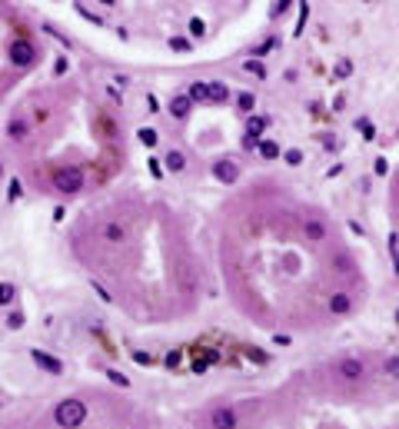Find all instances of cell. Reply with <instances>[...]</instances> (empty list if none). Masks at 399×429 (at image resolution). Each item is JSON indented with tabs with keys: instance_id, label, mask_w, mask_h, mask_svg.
<instances>
[{
	"instance_id": "obj_22",
	"label": "cell",
	"mask_w": 399,
	"mask_h": 429,
	"mask_svg": "<svg viewBox=\"0 0 399 429\" xmlns=\"http://www.w3.org/2000/svg\"><path fill=\"white\" fill-rule=\"evenodd\" d=\"M383 369H386V376H393V379H399V356H389V360L383 363Z\"/></svg>"
},
{
	"instance_id": "obj_3",
	"label": "cell",
	"mask_w": 399,
	"mask_h": 429,
	"mask_svg": "<svg viewBox=\"0 0 399 429\" xmlns=\"http://www.w3.org/2000/svg\"><path fill=\"white\" fill-rule=\"evenodd\" d=\"M10 60H14L17 67H30V63L37 60L33 43H30V40H14V43H10Z\"/></svg>"
},
{
	"instance_id": "obj_17",
	"label": "cell",
	"mask_w": 399,
	"mask_h": 429,
	"mask_svg": "<svg viewBox=\"0 0 399 429\" xmlns=\"http://www.w3.org/2000/svg\"><path fill=\"white\" fill-rule=\"evenodd\" d=\"M103 236H107L110 243H120V240H123V226H120V223H107V230H103Z\"/></svg>"
},
{
	"instance_id": "obj_24",
	"label": "cell",
	"mask_w": 399,
	"mask_h": 429,
	"mask_svg": "<svg viewBox=\"0 0 399 429\" xmlns=\"http://www.w3.org/2000/svg\"><path fill=\"white\" fill-rule=\"evenodd\" d=\"M389 253H393V266H396V273H399V236L396 233L389 236Z\"/></svg>"
},
{
	"instance_id": "obj_36",
	"label": "cell",
	"mask_w": 399,
	"mask_h": 429,
	"mask_svg": "<svg viewBox=\"0 0 399 429\" xmlns=\"http://www.w3.org/2000/svg\"><path fill=\"white\" fill-rule=\"evenodd\" d=\"M20 193H24V190H20V180H10V193H7V196H10V200H17Z\"/></svg>"
},
{
	"instance_id": "obj_5",
	"label": "cell",
	"mask_w": 399,
	"mask_h": 429,
	"mask_svg": "<svg viewBox=\"0 0 399 429\" xmlns=\"http://www.w3.org/2000/svg\"><path fill=\"white\" fill-rule=\"evenodd\" d=\"M213 177H216L220 183H236L240 166H236L233 160H216V163H213Z\"/></svg>"
},
{
	"instance_id": "obj_28",
	"label": "cell",
	"mask_w": 399,
	"mask_h": 429,
	"mask_svg": "<svg viewBox=\"0 0 399 429\" xmlns=\"http://www.w3.org/2000/svg\"><path fill=\"white\" fill-rule=\"evenodd\" d=\"M246 70H249V73H256V77H266V67H263L260 60H246Z\"/></svg>"
},
{
	"instance_id": "obj_38",
	"label": "cell",
	"mask_w": 399,
	"mask_h": 429,
	"mask_svg": "<svg viewBox=\"0 0 399 429\" xmlns=\"http://www.w3.org/2000/svg\"><path fill=\"white\" fill-rule=\"evenodd\" d=\"M177 363H180V353H166V366H170V369H173Z\"/></svg>"
},
{
	"instance_id": "obj_6",
	"label": "cell",
	"mask_w": 399,
	"mask_h": 429,
	"mask_svg": "<svg viewBox=\"0 0 399 429\" xmlns=\"http://www.w3.org/2000/svg\"><path fill=\"white\" fill-rule=\"evenodd\" d=\"M30 356H33V363H37L40 369H47V373H54V376L63 373V363L57 360V356H50V353H43V349H33Z\"/></svg>"
},
{
	"instance_id": "obj_20",
	"label": "cell",
	"mask_w": 399,
	"mask_h": 429,
	"mask_svg": "<svg viewBox=\"0 0 399 429\" xmlns=\"http://www.w3.org/2000/svg\"><path fill=\"white\" fill-rule=\"evenodd\" d=\"M306 17H309V3H306V0H300V20H296V37L303 33V27H306Z\"/></svg>"
},
{
	"instance_id": "obj_19",
	"label": "cell",
	"mask_w": 399,
	"mask_h": 429,
	"mask_svg": "<svg viewBox=\"0 0 399 429\" xmlns=\"http://www.w3.org/2000/svg\"><path fill=\"white\" fill-rule=\"evenodd\" d=\"M236 107H240V110H253V107H256V97H253V93H240V97H236Z\"/></svg>"
},
{
	"instance_id": "obj_40",
	"label": "cell",
	"mask_w": 399,
	"mask_h": 429,
	"mask_svg": "<svg viewBox=\"0 0 399 429\" xmlns=\"http://www.w3.org/2000/svg\"><path fill=\"white\" fill-rule=\"evenodd\" d=\"M103 3H107V7H110V3H113V0H103Z\"/></svg>"
},
{
	"instance_id": "obj_8",
	"label": "cell",
	"mask_w": 399,
	"mask_h": 429,
	"mask_svg": "<svg viewBox=\"0 0 399 429\" xmlns=\"http://www.w3.org/2000/svg\"><path fill=\"white\" fill-rule=\"evenodd\" d=\"M349 309H353V296H349V293H333V296H330V313L346 316Z\"/></svg>"
},
{
	"instance_id": "obj_11",
	"label": "cell",
	"mask_w": 399,
	"mask_h": 429,
	"mask_svg": "<svg viewBox=\"0 0 399 429\" xmlns=\"http://www.w3.org/2000/svg\"><path fill=\"white\" fill-rule=\"evenodd\" d=\"M190 103H193V100L186 97V93H180V97H173V100H170V113H173L177 120H183V117L190 113Z\"/></svg>"
},
{
	"instance_id": "obj_2",
	"label": "cell",
	"mask_w": 399,
	"mask_h": 429,
	"mask_svg": "<svg viewBox=\"0 0 399 429\" xmlns=\"http://www.w3.org/2000/svg\"><path fill=\"white\" fill-rule=\"evenodd\" d=\"M80 186H83V173L77 166H60V170H54V190H60V193H77Z\"/></svg>"
},
{
	"instance_id": "obj_15",
	"label": "cell",
	"mask_w": 399,
	"mask_h": 429,
	"mask_svg": "<svg viewBox=\"0 0 399 429\" xmlns=\"http://www.w3.org/2000/svg\"><path fill=\"white\" fill-rule=\"evenodd\" d=\"M333 270H336V273H353V260H349L346 253H336V256H333Z\"/></svg>"
},
{
	"instance_id": "obj_10",
	"label": "cell",
	"mask_w": 399,
	"mask_h": 429,
	"mask_svg": "<svg viewBox=\"0 0 399 429\" xmlns=\"http://www.w3.org/2000/svg\"><path fill=\"white\" fill-rule=\"evenodd\" d=\"M339 376H343V379H359V376H363V363L353 360V356L343 360V363H339Z\"/></svg>"
},
{
	"instance_id": "obj_30",
	"label": "cell",
	"mask_w": 399,
	"mask_h": 429,
	"mask_svg": "<svg viewBox=\"0 0 399 429\" xmlns=\"http://www.w3.org/2000/svg\"><path fill=\"white\" fill-rule=\"evenodd\" d=\"M107 376H110V379H113V383H117V386H130V379H126V376L120 373V369H110V373H107Z\"/></svg>"
},
{
	"instance_id": "obj_21",
	"label": "cell",
	"mask_w": 399,
	"mask_h": 429,
	"mask_svg": "<svg viewBox=\"0 0 399 429\" xmlns=\"http://www.w3.org/2000/svg\"><path fill=\"white\" fill-rule=\"evenodd\" d=\"M14 296H17V290L10 286V283H0V306H7Z\"/></svg>"
},
{
	"instance_id": "obj_33",
	"label": "cell",
	"mask_w": 399,
	"mask_h": 429,
	"mask_svg": "<svg viewBox=\"0 0 399 429\" xmlns=\"http://www.w3.org/2000/svg\"><path fill=\"white\" fill-rule=\"evenodd\" d=\"M133 363H140V366H150L153 356H150V353H133Z\"/></svg>"
},
{
	"instance_id": "obj_32",
	"label": "cell",
	"mask_w": 399,
	"mask_h": 429,
	"mask_svg": "<svg viewBox=\"0 0 399 429\" xmlns=\"http://www.w3.org/2000/svg\"><path fill=\"white\" fill-rule=\"evenodd\" d=\"M386 173H389V163H386V156H379L376 160V177H386Z\"/></svg>"
},
{
	"instance_id": "obj_7",
	"label": "cell",
	"mask_w": 399,
	"mask_h": 429,
	"mask_svg": "<svg viewBox=\"0 0 399 429\" xmlns=\"http://www.w3.org/2000/svg\"><path fill=\"white\" fill-rule=\"evenodd\" d=\"M303 233H306L309 243H323V240H326V226H323L319 220H313V216H306L303 220Z\"/></svg>"
},
{
	"instance_id": "obj_13",
	"label": "cell",
	"mask_w": 399,
	"mask_h": 429,
	"mask_svg": "<svg viewBox=\"0 0 399 429\" xmlns=\"http://www.w3.org/2000/svg\"><path fill=\"white\" fill-rule=\"evenodd\" d=\"M163 163H166V170H173V173H180V170L186 166V156H183L180 150H170V153H166V160H163Z\"/></svg>"
},
{
	"instance_id": "obj_39",
	"label": "cell",
	"mask_w": 399,
	"mask_h": 429,
	"mask_svg": "<svg viewBox=\"0 0 399 429\" xmlns=\"http://www.w3.org/2000/svg\"><path fill=\"white\" fill-rule=\"evenodd\" d=\"M273 43H276V40H266V43H263V47H260V50H256V54H253V57H263V54H266V50H270V47H273Z\"/></svg>"
},
{
	"instance_id": "obj_23",
	"label": "cell",
	"mask_w": 399,
	"mask_h": 429,
	"mask_svg": "<svg viewBox=\"0 0 399 429\" xmlns=\"http://www.w3.org/2000/svg\"><path fill=\"white\" fill-rule=\"evenodd\" d=\"M356 126L363 130V137H366V140H376V126H372L366 117H363V120H356Z\"/></svg>"
},
{
	"instance_id": "obj_27",
	"label": "cell",
	"mask_w": 399,
	"mask_h": 429,
	"mask_svg": "<svg viewBox=\"0 0 399 429\" xmlns=\"http://www.w3.org/2000/svg\"><path fill=\"white\" fill-rule=\"evenodd\" d=\"M349 73H353V63H349V60H339V63H336V77L343 80V77H349Z\"/></svg>"
},
{
	"instance_id": "obj_9",
	"label": "cell",
	"mask_w": 399,
	"mask_h": 429,
	"mask_svg": "<svg viewBox=\"0 0 399 429\" xmlns=\"http://www.w3.org/2000/svg\"><path fill=\"white\" fill-rule=\"evenodd\" d=\"M207 100H210V103H226V100H230V90H226V83H220V80H207Z\"/></svg>"
},
{
	"instance_id": "obj_4",
	"label": "cell",
	"mask_w": 399,
	"mask_h": 429,
	"mask_svg": "<svg viewBox=\"0 0 399 429\" xmlns=\"http://www.w3.org/2000/svg\"><path fill=\"white\" fill-rule=\"evenodd\" d=\"M210 426L213 429H236V413L226 409V406H216V409L210 413Z\"/></svg>"
},
{
	"instance_id": "obj_1",
	"label": "cell",
	"mask_w": 399,
	"mask_h": 429,
	"mask_svg": "<svg viewBox=\"0 0 399 429\" xmlns=\"http://www.w3.org/2000/svg\"><path fill=\"white\" fill-rule=\"evenodd\" d=\"M54 419H57L60 429H77L83 419H87V406H83L80 399H63V402H57Z\"/></svg>"
},
{
	"instance_id": "obj_12",
	"label": "cell",
	"mask_w": 399,
	"mask_h": 429,
	"mask_svg": "<svg viewBox=\"0 0 399 429\" xmlns=\"http://www.w3.org/2000/svg\"><path fill=\"white\" fill-rule=\"evenodd\" d=\"M256 150H260L263 160H276V156H279V143H276V140H260Z\"/></svg>"
},
{
	"instance_id": "obj_34",
	"label": "cell",
	"mask_w": 399,
	"mask_h": 429,
	"mask_svg": "<svg viewBox=\"0 0 399 429\" xmlns=\"http://www.w3.org/2000/svg\"><path fill=\"white\" fill-rule=\"evenodd\" d=\"M7 323H10L14 330H20V326H24V313H10V319H7Z\"/></svg>"
},
{
	"instance_id": "obj_26",
	"label": "cell",
	"mask_w": 399,
	"mask_h": 429,
	"mask_svg": "<svg viewBox=\"0 0 399 429\" xmlns=\"http://www.w3.org/2000/svg\"><path fill=\"white\" fill-rule=\"evenodd\" d=\"M203 30H207V24H203L200 17H193V20H190V33H193V37H203Z\"/></svg>"
},
{
	"instance_id": "obj_31",
	"label": "cell",
	"mask_w": 399,
	"mask_h": 429,
	"mask_svg": "<svg viewBox=\"0 0 399 429\" xmlns=\"http://www.w3.org/2000/svg\"><path fill=\"white\" fill-rule=\"evenodd\" d=\"M263 126H266V120H263V117H249V133H260Z\"/></svg>"
},
{
	"instance_id": "obj_41",
	"label": "cell",
	"mask_w": 399,
	"mask_h": 429,
	"mask_svg": "<svg viewBox=\"0 0 399 429\" xmlns=\"http://www.w3.org/2000/svg\"><path fill=\"white\" fill-rule=\"evenodd\" d=\"M396 323H399V309H396Z\"/></svg>"
},
{
	"instance_id": "obj_37",
	"label": "cell",
	"mask_w": 399,
	"mask_h": 429,
	"mask_svg": "<svg viewBox=\"0 0 399 429\" xmlns=\"http://www.w3.org/2000/svg\"><path fill=\"white\" fill-rule=\"evenodd\" d=\"M286 7H289V0H276V7H273V17H276V14H283Z\"/></svg>"
},
{
	"instance_id": "obj_14",
	"label": "cell",
	"mask_w": 399,
	"mask_h": 429,
	"mask_svg": "<svg viewBox=\"0 0 399 429\" xmlns=\"http://www.w3.org/2000/svg\"><path fill=\"white\" fill-rule=\"evenodd\" d=\"M186 97H190V100H200V103H207V80H196V83H190Z\"/></svg>"
},
{
	"instance_id": "obj_29",
	"label": "cell",
	"mask_w": 399,
	"mask_h": 429,
	"mask_svg": "<svg viewBox=\"0 0 399 429\" xmlns=\"http://www.w3.org/2000/svg\"><path fill=\"white\" fill-rule=\"evenodd\" d=\"M243 147H246V150H256V147H260V133H249V130H246V140H243Z\"/></svg>"
},
{
	"instance_id": "obj_35",
	"label": "cell",
	"mask_w": 399,
	"mask_h": 429,
	"mask_svg": "<svg viewBox=\"0 0 399 429\" xmlns=\"http://www.w3.org/2000/svg\"><path fill=\"white\" fill-rule=\"evenodd\" d=\"M170 47H173V50H186V47H190V40H183V37H173V40H170Z\"/></svg>"
},
{
	"instance_id": "obj_16",
	"label": "cell",
	"mask_w": 399,
	"mask_h": 429,
	"mask_svg": "<svg viewBox=\"0 0 399 429\" xmlns=\"http://www.w3.org/2000/svg\"><path fill=\"white\" fill-rule=\"evenodd\" d=\"M137 137H140V143H143V147H156L160 133H156V130H150V126H143V130H140Z\"/></svg>"
},
{
	"instance_id": "obj_25",
	"label": "cell",
	"mask_w": 399,
	"mask_h": 429,
	"mask_svg": "<svg viewBox=\"0 0 399 429\" xmlns=\"http://www.w3.org/2000/svg\"><path fill=\"white\" fill-rule=\"evenodd\" d=\"M283 160H286L289 166H300V163H303V150H286V153H283Z\"/></svg>"
},
{
	"instance_id": "obj_18",
	"label": "cell",
	"mask_w": 399,
	"mask_h": 429,
	"mask_svg": "<svg viewBox=\"0 0 399 429\" xmlns=\"http://www.w3.org/2000/svg\"><path fill=\"white\" fill-rule=\"evenodd\" d=\"M7 130H10V137H14V140H24V137H27V123H24V120H10V126H7Z\"/></svg>"
}]
</instances>
